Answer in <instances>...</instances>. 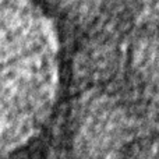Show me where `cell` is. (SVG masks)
I'll use <instances>...</instances> for the list:
<instances>
[{
  "mask_svg": "<svg viewBox=\"0 0 159 159\" xmlns=\"http://www.w3.org/2000/svg\"><path fill=\"white\" fill-rule=\"evenodd\" d=\"M57 46L28 0H0V159L39 133L57 95Z\"/></svg>",
  "mask_w": 159,
  "mask_h": 159,
  "instance_id": "1",
  "label": "cell"
}]
</instances>
